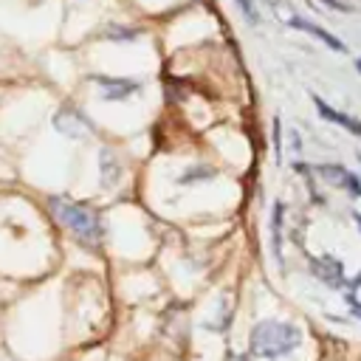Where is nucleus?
<instances>
[{"label":"nucleus","mask_w":361,"mask_h":361,"mask_svg":"<svg viewBox=\"0 0 361 361\" xmlns=\"http://www.w3.org/2000/svg\"><path fill=\"white\" fill-rule=\"evenodd\" d=\"M48 209L54 212V217L87 248H96L102 243V223L99 214L79 200H71L68 195H51L48 197Z\"/></svg>","instance_id":"1"},{"label":"nucleus","mask_w":361,"mask_h":361,"mask_svg":"<svg viewBox=\"0 0 361 361\" xmlns=\"http://www.w3.org/2000/svg\"><path fill=\"white\" fill-rule=\"evenodd\" d=\"M302 344V330L290 322L262 319L248 333V350L257 358H282Z\"/></svg>","instance_id":"2"},{"label":"nucleus","mask_w":361,"mask_h":361,"mask_svg":"<svg viewBox=\"0 0 361 361\" xmlns=\"http://www.w3.org/2000/svg\"><path fill=\"white\" fill-rule=\"evenodd\" d=\"M54 130L62 133L65 138H85L87 133H93V124L90 118L76 110V107H62L56 116H54Z\"/></svg>","instance_id":"3"},{"label":"nucleus","mask_w":361,"mask_h":361,"mask_svg":"<svg viewBox=\"0 0 361 361\" xmlns=\"http://www.w3.org/2000/svg\"><path fill=\"white\" fill-rule=\"evenodd\" d=\"M93 82L102 87V99L104 102H121L133 93L141 90L138 79H124V76H93Z\"/></svg>","instance_id":"4"},{"label":"nucleus","mask_w":361,"mask_h":361,"mask_svg":"<svg viewBox=\"0 0 361 361\" xmlns=\"http://www.w3.org/2000/svg\"><path fill=\"white\" fill-rule=\"evenodd\" d=\"M310 271H313V276L319 282H324L330 288H341V282H344V268H341V262L333 254L310 257Z\"/></svg>","instance_id":"5"},{"label":"nucleus","mask_w":361,"mask_h":361,"mask_svg":"<svg viewBox=\"0 0 361 361\" xmlns=\"http://www.w3.org/2000/svg\"><path fill=\"white\" fill-rule=\"evenodd\" d=\"M121 175H124V169H121L118 155L110 147H102L99 149V180H102V186L104 189H113L121 180Z\"/></svg>","instance_id":"6"},{"label":"nucleus","mask_w":361,"mask_h":361,"mask_svg":"<svg viewBox=\"0 0 361 361\" xmlns=\"http://www.w3.org/2000/svg\"><path fill=\"white\" fill-rule=\"evenodd\" d=\"M288 25H290V28H296V31H305V34L316 37L319 42H324L327 48H333V51H338V54H341V51H347V48H344V42H341L338 37H333L327 28H322V25H316V23L305 20V17H290V20H288Z\"/></svg>","instance_id":"7"},{"label":"nucleus","mask_w":361,"mask_h":361,"mask_svg":"<svg viewBox=\"0 0 361 361\" xmlns=\"http://www.w3.org/2000/svg\"><path fill=\"white\" fill-rule=\"evenodd\" d=\"M310 99H313V104H316V110H319L322 118H327V121H333V124H338V127H344V130H350V133H355V135L361 138V121H358V118H353V116H347V113H338L336 107L324 104L316 93H313Z\"/></svg>","instance_id":"8"},{"label":"nucleus","mask_w":361,"mask_h":361,"mask_svg":"<svg viewBox=\"0 0 361 361\" xmlns=\"http://www.w3.org/2000/svg\"><path fill=\"white\" fill-rule=\"evenodd\" d=\"M282 214H285V203L276 200L271 209V248L276 262H282Z\"/></svg>","instance_id":"9"},{"label":"nucleus","mask_w":361,"mask_h":361,"mask_svg":"<svg viewBox=\"0 0 361 361\" xmlns=\"http://www.w3.org/2000/svg\"><path fill=\"white\" fill-rule=\"evenodd\" d=\"M316 172H319V178L322 180H327L330 186H347V180H350V169H344L341 164H322V166H316Z\"/></svg>","instance_id":"10"},{"label":"nucleus","mask_w":361,"mask_h":361,"mask_svg":"<svg viewBox=\"0 0 361 361\" xmlns=\"http://www.w3.org/2000/svg\"><path fill=\"white\" fill-rule=\"evenodd\" d=\"M214 175H217V169H212V166H189L180 175V183H197V180H209Z\"/></svg>","instance_id":"11"},{"label":"nucleus","mask_w":361,"mask_h":361,"mask_svg":"<svg viewBox=\"0 0 361 361\" xmlns=\"http://www.w3.org/2000/svg\"><path fill=\"white\" fill-rule=\"evenodd\" d=\"M138 28H121V25H113V28H107V39H116V42H121V39H127V42H133V39H138Z\"/></svg>","instance_id":"12"},{"label":"nucleus","mask_w":361,"mask_h":361,"mask_svg":"<svg viewBox=\"0 0 361 361\" xmlns=\"http://www.w3.org/2000/svg\"><path fill=\"white\" fill-rule=\"evenodd\" d=\"M234 3L240 6V11H243V17H245L248 25H259V14H257L254 0H234Z\"/></svg>","instance_id":"13"},{"label":"nucleus","mask_w":361,"mask_h":361,"mask_svg":"<svg viewBox=\"0 0 361 361\" xmlns=\"http://www.w3.org/2000/svg\"><path fill=\"white\" fill-rule=\"evenodd\" d=\"M322 6H327V8H333V11H338V14H350L353 11V6H347L344 0H319Z\"/></svg>","instance_id":"14"},{"label":"nucleus","mask_w":361,"mask_h":361,"mask_svg":"<svg viewBox=\"0 0 361 361\" xmlns=\"http://www.w3.org/2000/svg\"><path fill=\"white\" fill-rule=\"evenodd\" d=\"M355 71H358V73H361V56H358V59H355Z\"/></svg>","instance_id":"15"}]
</instances>
